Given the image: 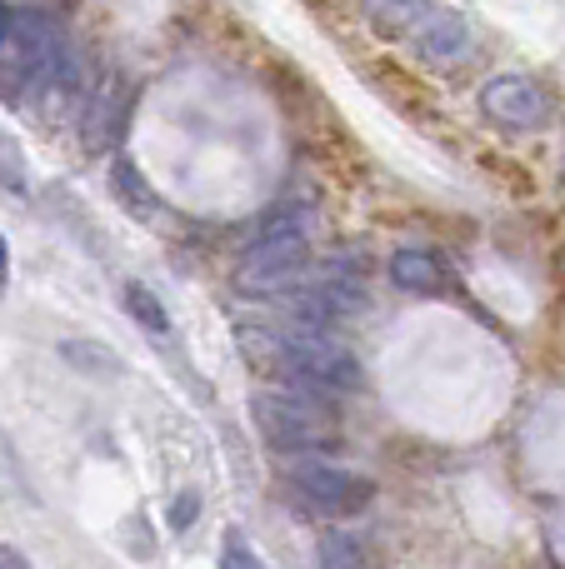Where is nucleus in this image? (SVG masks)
<instances>
[{"mask_svg":"<svg viewBox=\"0 0 565 569\" xmlns=\"http://www.w3.org/2000/svg\"><path fill=\"white\" fill-rule=\"evenodd\" d=\"M120 126H126V90H120L116 76H106L96 86V96L80 106V136H86L90 150H106L120 136Z\"/></svg>","mask_w":565,"mask_h":569,"instance_id":"nucleus-7","label":"nucleus"},{"mask_svg":"<svg viewBox=\"0 0 565 569\" xmlns=\"http://www.w3.org/2000/svg\"><path fill=\"white\" fill-rule=\"evenodd\" d=\"M0 569H30V560L20 550H6V545H0Z\"/></svg>","mask_w":565,"mask_h":569,"instance_id":"nucleus-14","label":"nucleus"},{"mask_svg":"<svg viewBox=\"0 0 565 569\" xmlns=\"http://www.w3.org/2000/svg\"><path fill=\"white\" fill-rule=\"evenodd\" d=\"M240 340H246V360L276 385H296L310 395H336L360 385L356 355L330 330H240Z\"/></svg>","mask_w":565,"mask_h":569,"instance_id":"nucleus-1","label":"nucleus"},{"mask_svg":"<svg viewBox=\"0 0 565 569\" xmlns=\"http://www.w3.org/2000/svg\"><path fill=\"white\" fill-rule=\"evenodd\" d=\"M306 210L286 206L266 216L260 236L246 246L236 266V290L240 295H290L310 270V236H306Z\"/></svg>","mask_w":565,"mask_h":569,"instance_id":"nucleus-2","label":"nucleus"},{"mask_svg":"<svg viewBox=\"0 0 565 569\" xmlns=\"http://www.w3.org/2000/svg\"><path fill=\"white\" fill-rule=\"evenodd\" d=\"M390 280H396L406 295H436V290H446V270H440V260L430 256V250H410V246L390 256Z\"/></svg>","mask_w":565,"mask_h":569,"instance_id":"nucleus-8","label":"nucleus"},{"mask_svg":"<svg viewBox=\"0 0 565 569\" xmlns=\"http://www.w3.org/2000/svg\"><path fill=\"white\" fill-rule=\"evenodd\" d=\"M286 490L310 515H356L376 500V480H366L356 470H340V465L320 460V455H290Z\"/></svg>","mask_w":565,"mask_h":569,"instance_id":"nucleus-4","label":"nucleus"},{"mask_svg":"<svg viewBox=\"0 0 565 569\" xmlns=\"http://www.w3.org/2000/svg\"><path fill=\"white\" fill-rule=\"evenodd\" d=\"M316 565L320 569H360L366 560H360V545L350 540V535L326 530V535H320V545H316Z\"/></svg>","mask_w":565,"mask_h":569,"instance_id":"nucleus-10","label":"nucleus"},{"mask_svg":"<svg viewBox=\"0 0 565 569\" xmlns=\"http://www.w3.org/2000/svg\"><path fill=\"white\" fill-rule=\"evenodd\" d=\"M406 40L420 66H456L470 50V20L460 10H426Z\"/></svg>","mask_w":565,"mask_h":569,"instance_id":"nucleus-6","label":"nucleus"},{"mask_svg":"<svg viewBox=\"0 0 565 569\" xmlns=\"http://www.w3.org/2000/svg\"><path fill=\"white\" fill-rule=\"evenodd\" d=\"M480 110L490 126L511 130V136H531L551 120V96L531 76H490L480 86Z\"/></svg>","mask_w":565,"mask_h":569,"instance_id":"nucleus-5","label":"nucleus"},{"mask_svg":"<svg viewBox=\"0 0 565 569\" xmlns=\"http://www.w3.org/2000/svg\"><path fill=\"white\" fill-rule=\"evenodd\" d=\"M110 180H116V196H120V206H126V210L156 216V196H150L146 176H140V170L130 166V160H116V166H110Z\"/></svg>","mask_w":565,"mask_h":569,"instance_id":"nucleus-9","label":"nucleus"},{"mask_svg":"<svg viewBox=\"0 0 565 569\" xmlns=\"http://www.w3.org/2000/svg\"><path fill=\"white\" fill-rule=\"evenodd\" d=\"M126 310L136 315V320L146 325V330H156V335H166V330H170V315L160 310V300L146 290V284H126Z\"/></svg>","mask_w":565,"mask_h":569,"instance_id":"nucleus-11","label":"nucleus"},{"mask_svg":"<svg viewBox=\"0 0 565 569\" xmlns=\"http://www.w3.org/2000/svg\"><path fill=\"white\" fill-rule=\"evenodd\" d=\"M256 415V430L270 450L280 455H326L340 440L336 430V410H330L326 395L296 390V385H270L250 400Z\"/></svg>","mask_w":565,"mask_h":569,"instance_id":"nucleus-3","label":"nucleus"},{"mask_svg":"<svg viewBox=\"0 0 565 569\" xmlns=\"http://www.w3.org/2000/svg\"><path fill=\"white\" fill-rule=\"evenodd\" d=\"M180 510H170V525H180V530H186L190 520H196V495H180Z\"/></svg>","mask_w":565,"mask_h":569,"instance_id":"nucleus-13","label":"nucleus"},{"mask_svg":"<svg viewBox=\"0 0 565 569\" xmlns=\"http://www.w3.org/2000/svg\"><path fill=\"white\" fill-rule=\"evenodd\" d=\"M220 569H266L256 550H250L240 535H226V550H220Z\"/></svg>","mask_w":565,"mask_h":569,"instance_id":"nucleus-12","label":"nucleus"},{"mask_svg":"<svg viewBox=\"0 0 565 569\" xmlns=\"http://www.w3.org/2000/svg\"><path fill=\"white\" fill-rule=\"evenodd\" d=\"M6 276H10V250H6V240H0V290H6Z\"/></svg>","mask_w":565,"mask_h":569,"instance_id":"nucleus-15","label":"nucleus"}]
</instances>
